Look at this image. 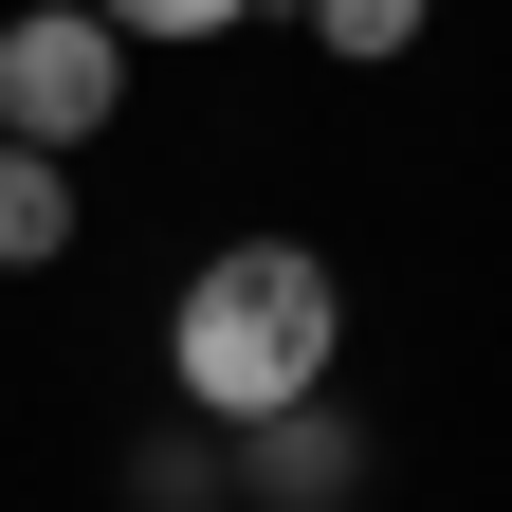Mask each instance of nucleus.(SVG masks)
<instances>
[{
    "label": "nucleus",
    "mask_w": 512,
    "mask_h": 512,
    "mask_svg": "<svg viewBox=\"0 0 512 512\" xmlns=\"http://www.w3.org/2000/svg\"><path fill=\"white\" fill-rule=\"evenodd\" d=\"M330 348H348V293H330L311 238H220L165 293V384H183L202 439H256V421L330 403Z\"/></svg>",
    "instance_id": "nucleus-1"
},
{
    "label": "nucleus",
    "mask_w": 512,
    "mask_h": 512,
    "mask_svg": "<svg viewBox=\"0 0 512 512\" xmlns=\"http://www.w3.org/2000/svg\"><path fill=\"white\" fill-rule=\"evenodd\" d=\"M110 110H128V37L92 19V0H19V19H0V147L74 165Z\"/></svg>",
    "instance_id": "nucleus-2"
},
{
    "label": "nucleus",
    "mask_w": 512,
    "mask_h": 512,
    "mask_svg": "<svg viewBox=\"0 0 512 512\" xmlns=\"http://www.w3.org/2000/svg\"><path fill=\"white\" fill-rule=\"evenodd\" d=\"M348 476H366L348 403H293V421H256V439H238V494H256V512H348Z\"/></svg>",
    "instance_id": "nucleus-3"
},
{
    "label": "nucleus",
    "mask_w": 512,
    "mask_h": 512,
    "mask_svg": "<svg viewBox=\"0 0 512 512\" xmlns=\"http://www.w3.org/2000/svg\"><path fill=\"white\" fill-rule=\"evenodd\" d=\"M55 256H74V165L0 147V275H55Z\"/></svg>",
    "instance_id": "nucleus-4"
},
{
    "label": "nucleus",
    "mask_w": 512,
    "mask_h": 512,
    "mask_svg": "<svg viewBox=\"0 0 512 512\" xmlns=\"http://www.w3.org/2000/svg\"><path fill=\"white\" fill-rule=\"evenodd\" d=\"M421 19H439V0H311V37H330L348 74H384V55H421Z\"/></svg>",
    "instance_id": "nucleus-5"
},
{
    "label": "nucleus",
    "mask_w": 512,
    "mask_h": 512,
    "mask_svg": "<svg viewBox=\"0 0 512 512\" xmlns=\"http://www.w3.org/2000/svg\"><path fill=\"white\" fill-rule=\"evenodd\" d=\"M92 19H110L128 55H183V37H238V19H256V0H92Z\"/></svg>",
    "instance_id": "nucleus-6"
}]
</instances>
